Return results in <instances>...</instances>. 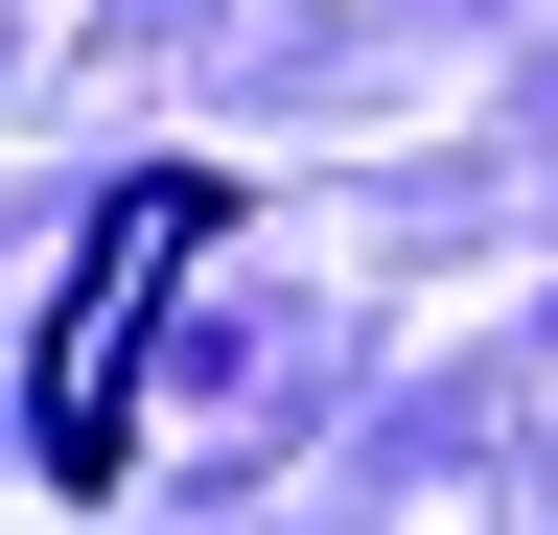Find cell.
<instances>
[{"label": "cell", "mask_w": 558, "mask_h": 535, "mask_svg": "<svg viewBox=\"0 0 558 535\" xmlns=\"http://www.w3.org/2000/svg\"><path fill=\"white\" fill-rule=\"evenodd\" d=\"M209 233H233L209 163H140L117 210H94V280H70V326H47V489H117V465H140V326L186 303Z\"/></svg>", "instance_id": "6da1fadb"}]
</instances>
